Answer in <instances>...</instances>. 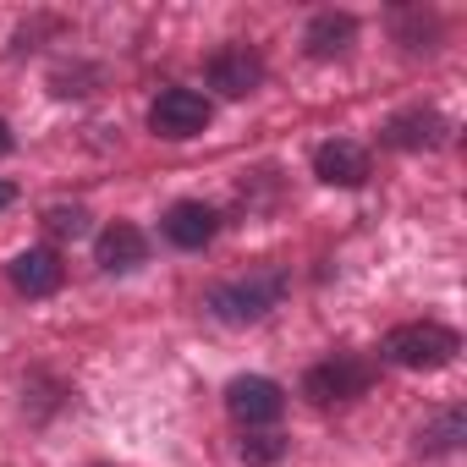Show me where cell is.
Masks as SVG:
<instances>
[{
    "mask_svg": "<svg viewBox=\"0 0 467 467\" xmlns=\"http://www.w3.org/2000/svg\"><path fill=\"white\" fill-rule=\"evenodd\" d=\"M456 352H462L456 330H445V325H434V319L396 325V330L385 336V358H390L396 368H445Z\"/></svg>",
    "mask_w": 467,
    "mask_h": 467,
    "instance_id": "1",
    "label": "cell"
},
{
    "mask_svg": "<svg viewBox=\"0 0 467 467\" xmlns=\"http://www.w3.org/2000/svg\"><path fill=\"white\" fill-rule=\"evenodd\" d=\"M275 303H281V275L231 281V286H214V297H209V308H214L225 325H254V319H265Z\"/></svg>",
    "mask_w": 467,
    "mask_h": 467,
    "instance_id": "2",
    "label": "cell"
},
{
    "mask_svg": "<svg viewBox=\"0 0 467 467\" xmlns=\"http://www.w3.org/2000/svg\"><path fill=\"white\" fill-rule=\"evenodd\" d=\"M149 127H154L160 138H171V143L198 138V132L209 127V99L192 94V88H165V94L149 105Z\"/></svg>",
    "mask_w": 467,
    "mask_h": 467,
    "instance_id": "3",
    "label": "cell"
},
{
    "mask_svg": "<svg viewBox=\"0 0 467 467\" xmlns=\"http://www.w3.org/2000/svg\"><path fill=\"white\" fill-rule=\"evenodd\" d=\"M225 407H231V418H243V423H275V418H281V407H286V396H281V385H275V379L248 374V379H231Z\"/></svg>",
    "mask_w": 467,
    "mask_h": 467,
    "instance_id": "4",
    "label": "cell"
},
{
    "mask_svg": "<svg viewBox=\"0 0 467 467\" xmlns=\"http://www.w3.org/2000/svg\"><path fill=\"white\" fill-rule=\"evenodd\" d=\"M314 171H319V182H330V187H358V182L368 176V154H363L358 143L336 138V143H325V149L314 154Z\"/></svg>",
    "mask_w": 467,
    "mask_h": 467,
    "instance_id": "5",
    "label": "cell"
},
{
    "mask_svg": "<svg viewBox=\"0 0 467 467\" xmlns=\"http://www.w3.org/2000/svg\"><path fill=\"white\" fill-rule=\"evenodd\" d=\"M12 286H17L23 297H50V292L61 286V259H56L50 248L17 254V259H12Z\"/></svg>",
    "mask_w": 467,
    "mask_h": 467,
    "instance_id": "6",
    "label": "cell"
},
{
    "mask_svg": "<svg viewBox=\"0 0 467 467\" xmlns=\"http://www.w3.org/2000/svg\"><path fill=\"white\" fill-rule=\"evenodd\" d=\"M363 385H368V368L363 363H325V368H314L303 379V390L314 401H341V396H358Z\"/></svg>",
    "mask_w": 467,
    "mask_h": 467,
    "instance_id": "7",
    "label": "cell"
},
{
    "mask_svg": "<svg viewBox=\"0 0 467 467\" xmlns=\"http://www.w3.org/2000/svg\"><path fill=\"white\" fill-rule=\"evenodd\" d=\"M143 254H149V243H143L138 225H110V231H99V243H94V259L105 270H132V265H143Z\"/></svg>",
    "mask_w": 467,
    "mask_h": 467,
    "instance_id": "8",
    "label": "cell"
},
{
    "mask_svg": "<svg viewBox=\"0 0 467 467\" xmlns=\"http://www.w3.org/2000/svg\"><path fill=\"white\" fill-rule=\"evenodd\" d=\"M165 237H171L176 248H203V243L214 237V209H209V203H176V209L165 214Z\"/></svg>",
    "mask_w": 467,
    "mask_h": 467,
    "instance_id": "9",
    "label": "cell"
},
{
    "mask_svg": "<svg viewBox=\"0 0 467 467\" xmlns=\"http://www.w3.org/2000/svg\"><path fill=\"white\" fill-rule=\"evenodd\" d=\"M209 78H214V88H225V94H248V88L265 78V67H259L248 50H225V56H214Z\"/></svg>",
    "mask_w": 467,
    "mask_h": 467,
    "instance_id": "10",
    "label": "cell"
},
{
    "mask_svg": "<svg viewBox=\"0 0 467 467\" xmlns=\"http://www.w3.org/2000/svg\"><path fill=\"white\" fill-rule=\"evenodd\" d=\"M352 39V17H319L314 28H308V45H314V56H330V50H341Z\"/></svg>",
    "mask_w": 467,
    "mask_h": 467,
    "instance_id": "11",
    "label": "cell"
},
{
    "mask_svg": "<svg viewBox=\"0 0 467 467\" xmlns=\"http://www.w3.org/2000/svg\"><path fill=\"white\" fill-rule=\"evenodd\" d=\"M50 231H83V214H78V209H72V214H67V209H50Z\"/></svg>",
    "mask_w": 467,
    "mask_h": 467,
    "instance_id": "12",
    "label": "cell"
},
{
    "mask_svg": "<svg viewBox=\"0 0 467 467\" xmlns=\"http://www.w3.org/2000/svg\"><path fill=\"white\" fill-rule=\"evenodd\" d=\"M0 154H12V127L0 121Z\"/></svg>",
    "mask_w": 467,
    "mask_h": 467,
    "instance_id": "13",
    "label": "cell"
},
{
    "mask_svg": "<svg viewBox=\"0 0 467 467\" xmlns=\"http://www.w3.org/2000/svg\"><path fill=\"white\" fill-rule=\"evenodd\" d=\"M6 203H12V187H6V182H0V209H6Z\"/></svg>",
    "mask_w": 467,
    "mask_h": 467,
    "instance_id": "14",
    "label": "cell"
}]
</instances>
